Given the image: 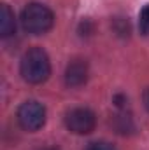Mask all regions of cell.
I'll list each match as a JSON object with an SVG mask.
<instances>
[{
	"label": "cell",
	"mask_w": 149,
	"mask_h": 150,
	"mask_svg": "<svg viewBox=\"0 0 149 150\" xmlns=\"http://www.w3.org/2000/svg\"><path fill=\"white\" fill-rule=\"evenodd\" d=\"M44 150H58V149H44Z\"/></svg>",
	"instance_id": "12"
},
{
	"label": "cell",
	"mask_w": 149,
	"mask_h": 150,
	"mask_svg": "<svg viewBox=\"0 0 149 150\" xmlns=\"http://www.w3.org/2000/svg\"><path fill=\"white\" fill-rule=\"evenodd\" d=\"M142 100H144V107L148 108V112H149V87L144 91V96H142Z\"/></svg>",
	"instance_id": "11"
},
{
	"label": "cell",
	"mask_w": 149,
	"mask_h": 150,
	"mask_svg": "<svg viewBox=\"0 0 149 150\" xmlns=\"http://www.w3.org/2000/svg\"><path fill=\"white\" fill-rule=\"evenodd\" d=\"M19 72H21V77L28 84H42V82H46L49 74H51L49 56L40 47H34V49L27 51L25 56L21 58Z\"/></svg>",
	"instance_id": "1"
},
{
	"label": "cell",
	"mask_w": 149,
	"mask_h": 150,
	"mask_svg": "<svg viewBox=\"0 0 149 150\" xmlns=\"http://www.w3.org/2000/svg\"><path fill=\"white\" fill-rule=\"evenodd\" d=\"M88 80V63L84 59H74L67 65L65 84L69 87H79Z\"/></svg>",
	"instance_id": "5"
},
{
	"label": "cell",
	"mask_w": 149,
	"mask_h": 150,
	"mask_svg": "<svg viewBox=\"0 0 149 150\" xmlns=\"http://www.w3.org/2000/svg\"><path fill=\"white\" fill-rule=\"evenodd\" d=\"M18 122L25 131H37L46 122V108L37 101H25L18 108Z\"/></svg>",
	"instance_id": "3"
},
{
	"label": "cell",
	"mask_w": 149,
	"mask_h": 150,
	"mask_svg": "<svg viewBox=\"0 0 149 150\" xmlns=\"http://www.w3.org/2000/svg\"><path fill=\"white\" fill-rule=\"evenodd\" d=\"M114 127H116V131L117 133H121V134H126V133H132L133 129H135V126H133V120H132V117L128 115V113H117L116 117H114Z\"/></svg>",
	"instance_id": "7"
},
{
	"label": "cell",
	"mask_w": 149,
	"mask_h": 150,
	"mask_svg": "<svg viewBox=\"0 0 149 150\" xmlns=\"http://www.w3.org/2000/svg\"><path fill=\"white\" fill-rule=\"evenodd\" d=\"M86 150H116V149L112 147L111 143H107V142H95V143H91Z\"/></svg>",
	"instance_id": "9"
},
{
	"label": "cell",
	"mask_w": 149,
	"mask_h": 150,
	"mask_svg": "<svg viewBox=\"0 0 149 150\" xmlns=\"http://www.w3.org/2000/svg\"><path fill=\"white\" fill-rule=\"evenodd\" d=\"M125 103H126V98H125V96L117 94V96L114 98V105H116L117 108H125Z\"/></svg>",
	"instance_id": "10"
},
{
	"label": "cell",
	"mask_w": 149,
	"mask_h": 150,
	"mask_svg": "<svg viewBox=\"0 0 149 150\" xmlns=\"http://www.w3.org/2000/svg\"><path fill=\"white\" fill-rule=\"evenodd\" d=\"M53 23H54L53 12L42 4H30L21 12V25L25 32L32 35H42L49 32Z\"/></svg>",
	"instance_id": "2"
},
{
	"label": "cell",
	"mask_w": 149,
	"mask_h": 150,
	"mask_svg": "<svg viewBox=\"0 0 149 150\" xmlns=\"http://www.w3.org/2000/svg\"><path fill=\"white\" fill-rule=\"evenodd\" d=\"M97 117L88 108H72L65 115V126L74 134H88L95 129Z\"/></svg>",
	"instance_id": "4"
},
{
	"label": "cell",
	"mask_w": 149,
	"mask_h": 150,
	"mask_svg": "<svg viewBox=\"0 0 149 150\" xmlns=\"http://www.w3.org/2000/svg\"><path fill=\"white\" fill-rule=\"evenodd\" d=\"M14 32H16L14 12L9 9V5L2 4V7H0V35L2 37H11Z\"/></svg>",
	"instance_id": "6"
},
{
	"label": "cell",
	"mask_w": 149,
	"mask_h": 150,
	"mask_svg": "<svg viewBox=\"0 0 149 150\" xmlns=\"http://www.w3.org/2000/svg\"><path fill=\"white\" fill-rule=\"evenodd\" d=\"M139 28L144 35H149V4L139 14Z\"/></svg>",
	"instance_id": "8"
}]
</instances>
